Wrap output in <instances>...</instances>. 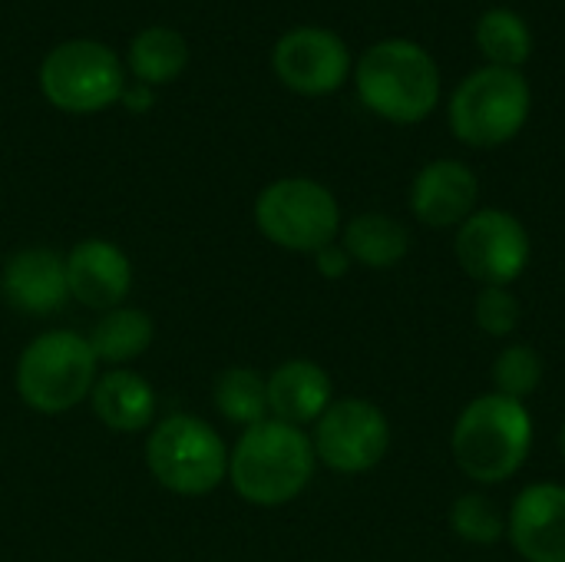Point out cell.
Masks as SVG:
<instances>
[{"label": "cell", "instance_id": "6da1fadb", "mask_svg": "<svg viewBox=\"0 0 565 562\" xmlns=\"http://www.w3.org/2000/svg\"><path fill=\"white\" fill-rule=\"evenodd\" d=\"M315 467L311 437L275 417L242 431L238 444L228 450V480L252 507H285L298 500L308 490Z\"/></svg>", "mask_w": 565, "mask_h": 562}, {"label": "cell", "instance_id": "7a4b0ae2", "mask_svg": "<svg viewBox=\"0 0 565 562\" xmlns=\"http://www.w3.org/2000/svg\"><path fill=\"white\" fill-rule=\"evenodd\" d=\"M450 450L460 474L473 484H507L533 450V417L523 401L497 391L480 394L460 411Z\"/></svg>", "mask_w": 565, "mask_h": 562}, {"label": "cell", "instance_id": "3957f363", "mask_svg": "<svg viewBox=\"0 0 565 562\" xmlns=\"http://www.w3.org/2000/svg\"><path fill=\"white\" fill-rule=\"evenodd\" d=\"M358 96L387 123L411 126L434 113L440 99V73L434 56L414 40H381L358 60Z\"/></svg>", "mask_w": 565, "mask_h": 562}, {"label": "cell", "instance_id": "277c9868", "mask_svg": "<svg viewBox=\"0 0 565 562\" xmlns=\"http://www.w3.org/2000/svg\"><path fill=\"white\" fill-rule=\"evenodd\" d=\"M96 354L76 331H46L33 338L17 361V394L40 414H66L89 397L96 384Z\"/></svg>", "mask_w": 565, "mask_h": 562}, {"label": "cell", "instance_id": "5b68a950", "mask_svg": "<svg viewBox=\"0 0 565 562\" xmlns=\"http://www.w3.org/2000/svg\"><path fill=\"white\" fill-rule=\"evenodd\" d=\"M530 83L520 70L483 66L470 73L450 96V129L473 149L510 142L530 119Z\"/></svg>", "mask_w": 565, "mask_h": 562}, {"label": "cell", "instance_id": "8992f818", "mask_svg": "<svg viewBox=\"0 0 565 562\" xmlns=\"http://www.w3.org/2000/svg\"><path fill=\"white\" fill-rule=\"evenodd\" d=\"M146 464L156 484L179 497H205L228 477V450L222 437L192 414H172L152 427Z\"/></svg>", "mask_w": 565, "mask_h": 562}, {"label": "cell", "instance_id": "52a82bcc", "mask_svg": "<svg viewBox=\"0 0 565 562\" xmlns=\"http://www.w3.org/2000/svg\"><path fill=\"white\" fill-rule=\"evenodd\" d=\"M255 225L271 245L315 255L338 238L341 209L328 185L305 176H288L258 192Z\"/></svg>", "mask_w": 565, "mask_h": 562}, {"label": "cell", "instance_id": "ba28073f", "mask_svg": "<svg viewBox=\"0 0 565 562\" xmlns=\"http://www.w3.org/2000/svg\"><path fill=\"white\" fill-rule=\"evenodd\" d=\"M126 70L99 40H63L40 63V93L63 113H99L122 99Z\"/></svg>", "mask_w": 565, "mask_h": 562}, {"label": "cell", "instance_id": "9c48e42d", "mask_svg": "<svg viewBox=\"0 0 565 562\" xmlns=\"http://www.w3.org/2000/svg\"><path fill=\"white\" fill-rule=\"evenodd\" d=\"M460 268L483 288H510L533 258L526 225L507 209H477L454 238Z\"/></svg>", "mask_w": 565, "mask_h": 562}, {"label": "cell", "instance_id": "30bf717a", "mask_svg": "<svg viewBox=\"0 0 565 562\" xmlns=\"http://www.w3.org/2000/svg\"><path fill=\"white\" fill-rule=\"evenodd\" d=\"M315 457L334 474H367L374 470L391 447L387 414L364 397L331 401V407L315 424Z\"/></svg>", "mask_w": 565, "mask_h": 562}, {"label": "cell", "instance_id": "8fae6325", "mask_svg": "<svg viewBox=\"0 0 565 562\" xmlns=\"http://www.w3.org/2000/svg\"><path fill=\"white\" fill-rule=\"evenodd\" d=\"M278 79L301 96H328L351 73V53L344 40L321 26L288 30L271 53Z\"/></svg>", "mask_w": 565, "mask_h": 562}, {"label": "cell", "instance_id": "7c38bea8", "mask_svg": "<svg viewBox=\"0 0 565 562\" xmlns=\"http://www.w3.org/2000/svg\"><path fill=\"white\" fill-rule=\"evenodd\" d=\"M507 540L526 562H565V487L533 484L520 490L507 517Z\"/></svg>", "mask_w": 565, "mask_h": 562}, {"label": "cell", "instance_id": "4fadbf2b", "mask_svg": "<svg viewBox=\"0 0 565 562\" xmlns=\"http://www.w3.org/2000/svg\"><path fill=\"white\" fill-rule=\"evenodd\" d=\"M3 301L33 318H46L60 311L70 298L66 285V258L53 248H20L7 258L0 272Z\"/></svg>", "mask_w": 565, "mask_h": 562}, {"label": "cell", "instance_id": "5bb4252c", "mask_svg": "<svg viewBox=\"0 0 565 562\" xmlns=\"http://www.w3.org/2000/svg\"><path fill=\"white\" fill-rule=\"evenodd\" d=\"M480 199V182L470 166L457 159L427 162L411 182V212L430 229H460Z\"/></svg>", "mask_w": 565, "mask_h": 562}, {"label": "cell", "instance_id": "9a60e30c", "mask_svg": "<svg viewBox=\"0 0 565 562\" xmlns=\"http://www.w3.org/2000/svg\"><path fill=\"white\" fill-rule=\"evenodd\" d=\"M66 285L70 298L86 308H119L132 288V262L119 245L106 238H86L66 255Z\"/></svg>", "mask_w": 565, "mask_h": 562}, {"label": "cell", "instance_id": "2e32d148", "mask_svg": "<svg viewBox=\"0 0 565 562\" xmlns=\"http://www.w3.org/2000/svg\"><path fill=\"white\" fill-rule=\"evenodd\" d=\"M268 414L281 424L301 427L318 424L334 401L331 378L321 364L295 358L278 364L268 378Z\"/></svg>", "mask_w": 565, "mask_h": 562}, {"label": "cell", "instance_id": "e0dca14e", "mask_svg": "<svg viewBox=\"0 0 565 562\" xmlns=\"http://www.w3.org/2000/svg\"><path fill=\"white\" fill-rule=\"evenodd\" d=\"M89 404L103 427L116 434H136L152 424L156 417V391L146 378L116 368L96 378L89 391Z\"/></svg>", "mask_w": 565, "mask_h": 562}, {"label": "cell", "instance_id": "ac0fdd59", "mask_svg": "<svg viewBox=\"0 0 565 562\" xmlns=\"http://www.w3.org/2000/svg\"><path fill=\"white\" fill-rule=\"evenodd\" d=\"M341 245L351 255V262H358L364 268H374V272H387V268H397L407 258L411 235L397 219H391L384 212H364V215H354L344 225Z\"/></svg>", "mask_w": 565, "mask_h": 562}, {"label": "cell", "instance_id": "d6986e66", "mask_svg": "<svg viewBox=\"0 0 565 562\" xmlns=\"http://www.w3.org/2000/svg\"><path fill=\"white\" fill-rule=\"evenodd\" d=\"M156 338V325L142 308H109L103 311V318L96 321V328L89 331V348L96 354V361L103 364H126L136 361L149 351Z\"/></svg>", "mask_w": 565, "mask_h": 562}, {"label": "cell", "instance_id": "ffe728a7", "mask_svg": "<svg viewBox=\"0 0 565 562\" xmlns=\"http://www.w3.org/2000/svg\"><path fill=\"white\" fill-rule=\"evenodd\" d=\"M189 66V43L172 26H146L129 43V70L136 83L162 86L182 76Z\"/></svg>", "mask_w": 565, "mask_h": 562}, {"label": "cell", "instance_id": "44dd1931", "mask_svg": "<svg viewBox=\"0 0 565 562\" xmlns=\"http://www.w3.org/2000/svg\"><path fill=\"white\" fill-rule=\"evenodd\" d=\"M477 43L483 50V56L490 60V66H503V70H516L530 60L533 53V33L526 26V20L516 10L497 7L487 10L477 23Z\"/></svg>", "mask_w": 565, "mask_h": 562}, {"label": "cell", "instance_id": "7402d4cb", "mask_svg": "<svg viewBox=\"0 0 565 562\" xmlns=\"http://www.w3.org/2000/svg\"><path fill=\"white\" fill-rule=\"evenodd\" d=\"M215 407L228 424L248 431L268 421V381L255 368H228L215 381Z\"/></svg>", "mask_w": 565, "mask_h": 562}, {"label": "cell", "instance_id": "603a6c76", "mask_svg": "<svg viewBox=\"0 0 565 562\" xmlns=\"http://www.w3.org/2000/svg\"><path fill=\"white\" fill-rule=\"evenodd\" d=\"M450 530L473 547H493L507 537V517L483 494H463L450 507Z\"/></svg>", "mask_w": 565, "mask_h": 562}, {"label": "cell", "instance_id": "cb8c5ba5", "mask_svg": "<svg viewBox=\"0 0 565 562\" xmlns=\"http://www.w3.org/2000/svg\"><path fill=\"white\" fill-rule=\"evenodd\" d=\"M543 384V358L530 344H510L493 361V391L513 401H526Z\"/></svg>", "mask_w": 565, "mask_h": 562}, {"label": "cell", "instance_id": "d4e9b609", "mask_svg": "<svg viewBox=\"0 0 565 562\" xmlns=\"http://www.w3.org/2000/svg\"><path fill=\"white\" fill-rule=\"evenodd\" d=\"M523 308L510 288H480L473 305V321L490 338H510L520 328Z\"/></svg>", "mask_w": 565, "mask_h": 562}, {"label": "cell", "instance_id": "484cf974", "mask_svg": "<svg viewBox=\"0 0 565 562\" xmlns=\"http://www.w3.org/2000/svg\"><path fill=\"white\" fill-rule=\"evenodd\" d=\"M315 265H318V275H321V278L338 282V278H344V275L351 272L354 262H351V255L344 252L341 242H331V245H324V248L315 252Z\"/></svg>", "mask_w": 565, "mask_h": 562}, {"label": "cell", "instance_id": "4316f807", "mask_svg": "<svg viewBox=\"0 0 565 562\" xmlns=\"http://www.w3.org/2000/svg\"><path fill=\"white\" fill-rule=\"evenodd\" d=\"M119 103H126L132 113H142V109L152 106V93H149L146 83H136V86H126V89H122V99H119Z\"/></svg>", "mask_w": 565, "mask_h": 562}, {"label": "cell", "instance_id": "83f0119b", "mask_svg": "<svg viewBox=\"0 0 565 562\" xmlns=\"http://www.w3.org/2000/svg\"><path fill=\"white\" fill-rule=\"evenodd\" d=\"M559 447H563V460H565V424H563V434H559Z\"/></svg>", "mask_w": 565, "mask_h": 562}]
</instances>
